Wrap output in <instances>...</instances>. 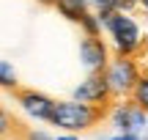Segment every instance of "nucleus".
I'll return each instance as SVG.
<instances>
[{
  "label": "nucleus",
  "mask_w": 148,
  "mask_h": 140,
  "mask_svg": "<svg viewBox=\"0 0 148 140\" xmlns=\"http://www.w3.org/2000/svg\"><path fill=\"white\" fill-rule=\"evenodd\" d=\"M104 30L110 36V47L115 49V55H129V58H137L145 49V38L140 22L132 16V11H115V14H104Z\"/></svg>",
  "instance_id": "obj_1"
},
{
  "label": "nucleus",
  "mask_w": 148,
  "mask_h": 140,
  "mask_svg": "<svg viewBox=\"0 0 148 140\" xmlns=\"http://www.w3.org/2000/svg\"><path fill=\"white\" fill-rule=\"evenodd\" d=\"M104 118V107L101 104H88V102H79V99H66V102L55 104V113L49 124L58 126L60 132H85L90 126H96L99 121Z\"/></svg>",
  "instance_id": "obj_2"
},
{
  "label": "nucleus",
  "mask_w": 148,
  "mask_h": 140,
  "mask_svg": "<svg viewBox=\"0 0 148 140\" xmlns=\"http://www.w3.org/2000/svg\"><path fill=\"white\" fill-rule=\"evenodd\" d=\"M104 77L112 91V99H126L143 80V63H137V58H129V55H115L104 69Z\"/></svg>",
  "instance_id": "obj_3"
},
{
  "label": "nucleus",
  "mask_w": 148,
  "mask_h": 140,
  "mask_svg": "<svg viewBox=\"0 0 148 140\" xmlns=\"http://www.w3.org/2000/svg\"><path fill=\"white\" fill-rule=\"evenodd\" d=\"M110 121H112V126H118V132H134V135H140V132L148 126V113L134 102V99H129V102L112 104Z\"/></svg>",
  "instance_id": "obj_4"
},
{
  "label": "nucleus",
  "mask_w": 148,
  "mask_h": 140,
  "mask_svg": "<svg viewBox=\"0 0 148 140\" xmlns=\"http://www.w3.org/2000/svg\"><path fill=\"white\" fill-rule=\"evenodd\" d=\"M16 104L25 110V115H30L33 121H52L55 113V99L47 96V93L36 91V88H16Z\"/></svg>",
  "instance_id": "obj_5"
},
{
  "label": "nucleus",
  "mask_w": 148,
  "mask_h": 140,
  "mask_svg": "<svg viewBox=\"0 0 148 140\" xmlns=\"http://www.w3.org/2000/svg\"><path fill=\"white\" fill-rule=\"evenodd\" d=\"M74 99L88 102V104H101V107H107L110 99H112V91H110V85H107L104 71H88V77L74 88Z\"/></svg>",
  "instance_id": "obj_6"
},
{
  "label": "nucleus",
  "mask_w": 148,
  "mask_h": 140,
  "mask_svg": "<svg viewBox=\"0 0 148 140\" xmlns=\"http://www.w3.org/2000/svg\"><path fill=\"white\" fill-rule=\"evenodd\" d=\"M79 60L88 71H104L110 66V49L101 41V36H85L79 41Z\"/></svg>",
  "instance_id": "obj_7"
},
{
  "label": "nucleus",
  "mask_w": 148,
  "mask_h": 140,
  "mask_svg": "<svg viewBox=\"0 0 148 140\" xmlns=\"http://www.w3.org/2000/svg\"><path fill=\"white\" fill-rule=\"evenodd\" d=\"M55 8H58V14L66 16L69 22H79L85 14H88L90 3L88 0H55Z\"/></svg>",
  "instance_id": "obj_8"
},
{
  "label": "nucleus",
  "mask_w": 148,
  "mask_h": 140,
  "mask_svg": "<svg viewBox=\"0 0 148 140\" xmlns=\"http://www.w3.org/2000/svg\"><path fill=\"white\" fill-rule=\"evenodd\" d=\"M79 27H82L85 36H101V30H104V22H101V16L96 14V11H88V14L79 19Z\"/></svg>",
  "instance_id": "obj_9"
},
{
  "label": "nucleus",
  "mask_w": 148,
  "mask_h": 140,
  "mask_svg": "<svg viewBox=\"0 0 148 140\" xmlns=\"http://www.w3.org/2000/svg\"><path fill=\"white\" fill-rule=\"evenodd\" d=\"M0 82H3L5 91H16V71L11 66V60H0Z\"/></svg>",
  "instance_id": "obj_10"
},
{
  "label": "nucleus",
  "mask_w": 148,
  "mask_h": 140,
  "mask_svg": "<svg viewBox=\"0 0 148 140\" xmlns=\"http://www.w3.org/2000/svg\"><path fill=\"white\" fill-rule=\"evenodd\" d=\"M90 3V8L96 11L99 16H104V14H115V11H121V0H88Z\"/></svg>",
  "instance_id": "obj_11"
},
{
  "label": "nucleus",
  "mask_w": 148,
  "mask_h": 140,
  "mask_svg": "<svg viewBox=\"0 0 148 140\" xmlns=\"http://www.w3.org/2000/svg\"><path fill=\"white\" fill-rule=\"evenodd\" d=\"M132 99L140 104V107L148 113V74H143V80L137 82V88L132 91Z\"/></svg>",
  "instance_id": "obj_12"
},
{
  "label": "nucleus",
  "mask_w": 148,
  "mask_h": 140,
  "mask_svg": "<svg viewBox=\"0 0 148 140\" xmlns=\"http://www.w3.org/2000/svg\"><path fill=\"white\" fill-rule=\"evenodd\" d=\"M25 140H52L47 135V132H41V129H27L25 132Z\"/></svg>",
  "instance_id": "obj_13"
},
{
  "label": "nucleus",
  "mask_w": 148,
  "mask_h": 140,
  "mask_svg": "<svg viewBox=\"0 0 148 140\" xmlns=\"http://www.w3.org/2000/svg\"><path fill=\"white\" fill-rule=\"evenodd\" d=\"M110 140H140V135H134V132H118V135L110 137Z\"/></svg>",
  "instance_id": "obj_14"
},
{
  "label": "nucleus",
  "mask_w": 148,
  "mask_h": 140,
  "mask_svg": "<svg viewBox=\"0 0 148 140\" xmlns=\"http://www.w3.org/2000/svg\"><path fill=\"white\" fill-rule=\"evenodd\" d=\"M0 121H3V132H8V124H11V121H8V115L3 113V115H0Z\"/></svg>",
  "instance_id": "obj_15"
},
{
  "label": "nucleus",
  "mask_w": 148,
  "mask_h": 140,
  "mask_svg": "<svg viewBox=\"0 0 148 140\" xmlns=\"http://www.w3.org/2000/svg\"><path fill=\"white\" fill-rule=\"evenodd\" d=\"M58 140H77V137H74V135H71V132H63V135H60Z\"/></svg>",
  "instance_id": "obj_16"
},
{
  "label": "nucleus",
  "mask_w": 148,
  "mask_h": 140,
  "mask_svg": "<svg viewBox=\"0 0 148 140\" xmlns=\"http://www.w3.org/2000/svg\"><path fill=\"white\" fill-rule=\"evenodd\" d=\"M143 74H148V52H145V58H143Z\"/></svg>",
  "instance_id": "obj_17"
},
{
  "label": "nucleus",
  "mask_w": 148,
  "mask_h": 140,
  "mask_svg": "<svg viewBox=\"0 0 148 140\" xmlns=\"http://www.w3.org/2000/svg\"><path fill=\"white\" fill-rule=\"evenodd\" d=\"M137 5H140V8H143V11H145V14H148V0H140V3H137Z\"/></svg>",
  "instance_id": "obj_18"
},
{
  "label": "nucleus",
  "mask_w": 148,
  "mask_h": 140,
  "mask_svg": "<svg viewBox=\"0 0 148 140\" xmlns=\"http://www.w3.org/2000/svg\"><path fill=\"white\" fill-rule=\"evenodd\" d=\"M38 3H47V5H55V0H38Z\"/></svg>",
  "instance_id": "obj_19"
},
{
  "label": "nucleus",
  "mask_w": 148,
  "mask_h": 140,
  "mask_svg": "<svg viewBox=\"0 0 148 140\" xmlns=\"http://www.w3.org/2000/svg\"><path fill=\"white\" fill-rule=\"evenodd\" d=\"M145 49H148V38H145Z\"/></svg>",
  "instance_id": "obj_20"
},
{
  "label": "nucleus",
  "mask_w": 148,
  "mask_h": 140,
  "mask_svg": "<svg viewBox=\"0 0 148 140\" xmlns=\"http://www.w3.org/2000/svg\"><path fill=\"white\" fill-rule=\"evenodd\" d=\"M132 3H140V0H132Z\"/></svg>",
  "instance_id": "obj_21"
}]
</instances>
